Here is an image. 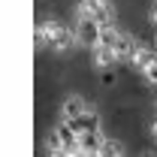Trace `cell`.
I'll return each mask as SVG.
<instances>
[{
	"label": "cell",
	"instance_id": "1",
	"mask_svg": "<svg viewBox=\"0 0 157 157\" xmlns=\"http://www.w3.org/2000/svg\"><path fill=\"white\" fill-rule=\"evenodd\" d=\"M76 15H91V18H97L100 24H112V21L118 18L112 0H78Z\"/></svg>",
	"mask_w": 157,
	"mask_h": 157
},
{
	"label": "cell",
	"instance_id": "2",
	"mask_svg": "<svg viewBox=\"0 0 157 157\" xmlns=\"http://www.w3.org/2000/svg\"><path fill=\"white\" fill-rule=\"evenodd\" d=\"M76 33H78V45L94 48V45H100V21L91 15H76Z\"/></svg>",
	"mask_w": 157,
	"mask_h": 157
},
{
	"label": "cell",
	"instance_id": "3",
	"mask_svg": "<svg viewBox=\"0 0 157 157\" xmlns=\"http://www.w3.org/2000/svg\"><path fill=\"white\" fill-rule=\"evenodd\" d=\"M88 100L85 97H78V94H70V97H63V103H60V118L63 121H73V118H78V115H85L88 112Z\"/></svg>",
	"mask_w": 157,
	"mask_h": 157
},
{
	"label": "cell",
	"instance_id": "4",
	"mask_svg": "<svg viewBox=\"0 0 157 157\" xmlns=\"http://www.w3.org/2000/svg\"><path fill=\"white\" fill-rule=\"evenodd\" d=\"M91 63H94V70H112L118 63V55H115V48H109V45H94L91 48Z\"/></svg>",
	"mask_w": 157,
	"mask_h": 157
},
{
	"label": "cell",
	"instance_id": "5",
	"mask_svg": "<svg viewBox=\"0 0 157 157\" xmlns=\"http://www.w3.org/2000/svg\"><path fill=\"white\" fill-rule=\"evenodd\" d=\"M52 133H55V139L60 142V148H67V151L78 145V130L70 124V121H63V118H60V124H55V130H52Z\"/></svg>",
	"mask_w": 157,
	"mask_h": 157
},
{
	"label": "cell",
	"instance_id": "6",
	"mask_svg": "<svg viewBox=\"0 0 157 157\" xmlns=\"http://www.w3.org/2000/svg\"><path fill=\"white\" fill-rule=\"evenodd\" d=\"M103 142H106V136H103L100 130H85V133H78V148H82V151H100Z\"/></svg>",
	"mask_w": 157,
	"mask_h": 157
},
{
	"label": "cell",
	"instance_id": "7",
	"mask_svg": "<svg viewBox=\"0 0 157 157\" xmlns=\"http://www.w3.org/2000/svg\"><path fill=\"white\" fill-rule=\"evenodd\" d=\"M136 36H130V33H121L118 36V42H115V55H118V60H130L133 58V52H136Z\"/></svg>",
	"mask_w": 157,
	"mask_h": 157
},
{
	"label": "cell",
	"instance_id": "8",
	"mask_svg": "<svg viewBox=\"0 0 157 157\" xmlns=\"http://www.w3.org/2000/svg\"><path fill=\"white\" fill-rule=\"evenodd\" d=\"M73 45H78V33H76V27H67V30L60 33V39L52 45V52H55V55H67Z\"/></svg>",
	"mask_w": 157,
	"mask_h": 157
},
{
	"label": "cell",
	"instance_id": "9",
	"mask_svg": "<svg viewBox=\"0 0 157 157\" xmlns=\"http://www.w3.org/2000/svg\"><path fill=\"white\" fill-rule=\"evenodd\" d=\"M154 58H157V55L151 52V45H142V42H139V45H136V52H133V58H130V63H133L139 73H142V70H145V67H148V63H151Z\"/></svg>",
	"mask_w": 157,
	"mask_h": 157
},
{
	"label": "cell",
	"instance_id": "10",
	"mask_svg": "<svg viewBox=\"0 0 157 157\" xmlns=\"http://www.w3.org/2000/svg\"><path fill=\"white\" fill-rule=\"evenodd\" d=\"M118 36H121V30H118V21H112V24H100V45H109V48H115Z\"/></svg>",
	"mask_w": 157,
	"mask_h": 157
},
{
	"label": "cell",
	"instance_id": "11",
	"mask_svg": "<svg viewBox=\"0 0 157 157\" xmlns=\"http://www.w3.org/2000/svg\"><path fill=\"white\" fill-rule=\"evenodd\" d=\"M103 157H124V148H121V142L118 139H109L106 136V142H103Z\"/></svg>",
	"mask_w": 157,
	"mask_h": 157
},
{
	"label": "cell",
	"instance_id": "12",
	"mask_svg": "<svg viewBox=\"0 0 157 157\" xmlns=\"http://www.w3.org/2000/svg\"><path fill=\"white\" fill-rule=\"evenodd\" d=\"M142 76H145V82H148V85H157V58L151 60L145 70H142Z\"/></svg>",
	"mask_w": 157,
	"mask_h": 157
},
{
	"label": "cell",
	"instance_id": "13",
	"mask_svg": "<svg viewBox=\"0 0 157 157\" xmlns=\"http://www.w3.org/2000/svg\"><path fill=\"white\" fill-rule=\"evenodd\" d=\"M45 157H73V151H67V148H55V151H48Z\"/></svg>",
	"mask_w": 157,
	"mask_h": 157
},
{
	"label": "cell",
	"instance_id": "14",
	"mask_svg": "<svg viewBox=\"0 0 157 157\" xmlns=\"http://www.w3.org/2000/svg\"><path fill=\"white\" fill-rule=\"evenodd\" d=\"M148 21H151V24H154V27H157V3H154V6H151V12H148Z\"/></svg>",
	"mask_w": 157,
	"mask_h": 157
},
{
	"label": "cell",
	"instance_id": "15",
	"mask_svg": "<svg viewBox=\"0 0 157 157\" xmlns=\"http://www.w3.org/2000/svg\"><path fill=\"white\" fill-rule=\"evenodd\" d=\"M142 157H157V154H142Z\"/></svg>",
	"mask_w": 157,
	"mask_h": 157
}]
</instances>
